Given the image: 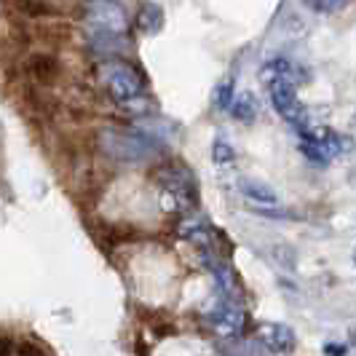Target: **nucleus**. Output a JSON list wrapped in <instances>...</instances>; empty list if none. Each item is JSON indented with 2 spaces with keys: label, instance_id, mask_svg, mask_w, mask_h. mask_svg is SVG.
I'll return each instance as SVG.
<instances>
[{
  "label": "nucleus",
  "instance_id": "obj_1",
  "mask_svg": "<svg viewBox=\"0 0 356 356\" xmlns=\"http://www.w3.org/2000/svg\"><path fill=\"white\" fill-rule=\"evenodd\" d=\"M268 94H270V105L276 107V113L295 126H305L308 115H305V107L298 97V89L292 83V78L286 72H279L268 81Z\"/></svg>",
  "mask_w": 356,
  "mask_h": 356
},
{
  "label": "nucleus",
  "instance_id": "obj_2",
  "mask_svg": "<svg viewBox=\"0 0 356 356\" xmlns=\"http://www.w3.org/2000/svg\"><path fill=\"white\" fill-rule=\"evenodd\" d=\"M257 338L270 354H292L298 346V335L292 327L279 324V321H263L257 327Z\"/></svg>",
  "mask_w": 356,
  "mask_h": 356
},
{
  "label": "nucleus",
  "instance_id": "obj_3",
  "mask_svg": "<svg viewBox=\"0 0 356 356\" xmlns=\"http://www.w3.org/2000/svg\"><path fill=\"white\" fill-rule=\"evenodd\" d=\"M0 356H51V351L35 338L0 332Z\"/></svg>",
  "mask_w": 356,
  "mask_h": 356
},
{
  "label": "nucleus",
  "instance_id": "obj_4",
  "mask_svg": "<svg viewBox=\"0 0 356 356\" xmlns=\"http://www.w3.org/2000/svg\"><path fill=\"white\" fill-rule=\"evenodd\" d=\"M209 324L214 327V332L231 338V335H238L247 324V314L238 308V305H222L217 308L214 314H209Z\"/></svg>",
  "mask_w": 356,
  "mask_h": 356
},
{
  "label": "nucleus",
  "instance_id": "obj_5",
  "mask_svg": "<svg viewBox=\"0 0 356 356\" xmlns=\"http://www.w3.org/2000/svg\"><path fill=\"white\" fill-rule=\"evenodd\" d=\"M238 188H241V193H244V196L252 198V201H257V204H276V201H279L276 193H273L268 185L257 182V179H241V182H238Z\"/></svg>",
  "mask_w": 356,
  "mask_h": 356
},
{
  "label": "nucleus",
  "instance_id": "obj_6",
  "mask_svg": "<svg viewBox=\"0 0 356 356\" xmlns=\"http://www.w3.org/2000/svg\"><path fill=\"white\" fill-rule=\"evenodd\" d=\"M231 110L238 121H254V115H257V99L252 97L250 91L236 94V99H231Z\"/></svg>",
  "mask_w": 356,
  "mask_h": 356
},
{
  "label": "nucleus",
  "instance_id": "obj_7",
  "mask_svg": "<svg viewBox=\"0 0 356 356\" xmlns=\"http://www.w3.org/2000/svg\"><path fill=\"white\" fill-rule=\"evenodd\" d=\"M27 67H30V72L35 75L38 83H51L54 75H56V62L49 59V56H35Z\"/></svg>",
  "mask_w": 356,
  "mask_h": 356
},
{
  "label": "nucleus",
  "instance_id": "obj_8",
  "mask_svg": "<svg viewBox=\"0 0 356 356\" xmlns=\"http://www.w3.org/2000/svg\"><path fill=\"white\" fill-rule=\"evenodd\" d=\"M346 3L348 0H305V6L314 8V11H319V14H335Z\"/></svg>",
  "mask_w": 356,
  "mask_h": 356
}]
</instances>
